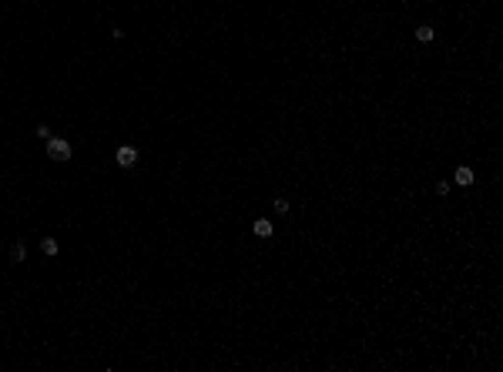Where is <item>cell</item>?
<instances>
[{"label": "cell", "instance_id": "1", "mask_svg": "<svg viewBox=\"0 0 503 372\" xmlns=\"http://www.w3.org/2000/svg\"><path fill=\"white\" fill-rule=\"evenodd\" d=\"M47 158L51 161H71V144L64 138H47Z\"/></svg>", "mask_w": 503, "mask_h": 372}, {"label": "cell", "instance_id": "2", "mask_svg": "<svg viewBox=\"0 0 503 372\" xmlns=\"http://www.w3.org/2000/svg\"><path fill=\"white\" fill-rule=\"evenodd\" d=\"M114 161L121 168H134L138 165V148H131V144H124V148H118V154H114Z\"/></svg>", "mask_w": 503, "mask_h": 372}, {"label": "cell", "instance_id": "3", "mask_svg": "<svg viewBox=\"0 0 503 372\" xmlns=\"http://www.w3.org/2000/svg\"><path fill=\"white\" fill-rule=\"evenodd\" d=\"M252 231H255V235H259V238H272V231H275V228H272V222H268V218H259V222H255V228H252Z\"/></svg>", "mask_w": 503, "mask_h": 372}, {"label": "cell", "instance_id": "4", "mask_svg": "<svg viewBox=\"0 0 503 372\" xmlns=\"http://www.w3.org/2000/svg\"><path fill=\"white\" fill-rule=\"evenodd\" d=\"M433 37H436V30H433L429 24H423V27H416V40H419V44H429Z\"/></svg>", "mask_w": 503, "mask_h": 372}, {"label": "cell", "instance_id": "5", "mask_svg": "<svg viewBox=\"0 0 503 372\" xmlns=\"http://www.w3.org/2000/svg\"><path fill=\"white\" fill-rule=\"evenodd\" d=\"M456 185H473V171L470 168H456Z\"/></svg>", "mask_w": 503, "mask_h": 372}, {"label": "cell", "instance_id": "6", "mask_svg": "<svg viewBox=\"0 0 503 372\" xmlns=\"http://www.w3.org/2000/svg\"><path fill=\"white\" fill-rule=\"evenodd\" d=\"M40 252H44V255H57V252H60V245H57L54 238H44V242H40Z\"/></svg>", "mask_w": 503, "mask_h": 372}, {"label": "cell", "instance_id": "7", "mask_svg": "<svg viewBox=\"0 0 503 372\" xmlns=\"http://www.w3.org/2000/svg\"><path fill=\"white\" fill-rule=\"evenodd\" d=\"M10 258H14V261H24V258H27V248H24V245H14V248H10Z\"/></svg>", "mask_w": 503, "mask_h": 372}, {"label": "cell", "instance_id": "8", "mask_svg": "<svg viewBox=\"0 0 503 372\" xmlns=\"http://www.w3.org/2000/svg\"><path fill=\"white\" fill-rule=\"evenodd\" d=\"M289 211V201L285 198H275V215H285Z\"/></svg>", "mask_w": 503, "mask_h": 372}, {"label": "cell", "instance_id": "9", "mask_svg": "<svg viewBox=\"0 0 503 372\" xmlns=\"http://www.w3.org/2000/svg\"><path fill=\"white\" fill-rule=\"evenodd\" d=\"M433 191H436V195H449V181H436Z\"/></svg>", "mask_w": 503, "mask_h": 372}, {"label": "cell", "instance_id": "10", "mask_svg": "<svg viewBox=\"0 0 503 372\" xmlns=\"http://www.w3.org/2000/svg\"><path fill=\"white\" fill-rule=\"evenodd\" d=\"M37 138H44V141H47V138H54V134H51V128H47V124H40V128H37Z\"/></svg>", "mask_w": 503, "mask_h": 372}]
</instances>
